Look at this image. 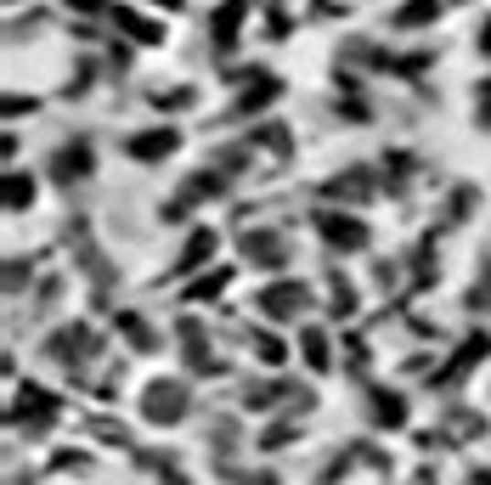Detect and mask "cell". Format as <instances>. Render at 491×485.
<instances>
[{"label": "cell", "instance_id": "cell-17", "mask_svg": "<svg viewBox=\"0 0 491 485\" xmlns=\"http://www.w3.org/2000/svg\"><path fill=\"white\" fill-rule=\"evenodd\" d=\"M164 6H181V0H164Z\"/></svg>", "mask_w": 491, "mask_h": 485}, {"label": "cell", "instance_id": "cell-4", "mask_svg": "<svg viewBox=\"0 0 491 485\" xmlns=\"http://www.w3.org/2000/svg\"><path fill=\"white\" fill-rule=\"evenodd\" d=\"M322 232L334 237V243H345V248H362V243H368V226H362V220H345V215H327Z\"/></svg>", "mask_w": 491, "mask_h": 485}, {"label": "cell", "instance_id": "cell-6", "mask_svg": "<svg viewBox=\"0 0 491 485\" xmlns=\"http://www.w3.org/2000/svg\"><path fill=\"white\" fill-rule=\"evenodd\" d=\"M249 12V0H232V6H220L215 12V46H232V35H238V17Z\"/></svg>", "mask_w": 491, "mask_h": 485}, {"label": "cell", "instance_id": "cell-2", "mask_svg": "<svg viewBox=\"0 0 491 485\" xmlns=\"http://www.w3.org/2000/svg\"><path fill=\"white\" fill-rule=\"evenodd\" d=\"M260 305H266V316H294V311L305 305V288L300 282H277V288L260 294Z\"/></svg>", "mask_w": 491, "mask_h": 485}, {"label": "cell", "instance_id": "cell-15", "mask_svg": "<svg viewBox=\"0 0 491 485\" xmlns=\"http://www.w3.org/2000/svg\"><path fill=\"white\" fill-rule=\"evenodd\" d=\"M480 51H491V28H486V35H480Z\"/></svg>", "mask_w": 491, "mask_h": 485}, {"label": "cell", "instance_id": "cell-16", "mask_svg": "<svg viewBox=\"0 0 491 485\" xmlns=\"http://www.w3.org/2000/svg\"><path fill=\"white\" fill-rule=\"evenodd\" d=\"M480 485H491V474H480Z\"/></svg>", "mask_w": 491, "mask_h": 485}, {"label": "cell", "instance_id": "cell-13", "mask_svg": "<svg viewBox=\"0 0 491 485\" xmlns=\"http://www.w3.org/2000/svg\"><path fill=\"white\" fill-rule=\"evenodd\" d=\"M254 350L266 355V362H283V339H272V333H260V339H254Z\"/></svg>", "mask_w": 491, "mask_h": 485}, {"label": "cell", "instance_id": "cell-11", "mask_svg": "<svg viewBox=\"0 0 491 485\" xmlns=\"http://www.w3.org/2000/svg\"><path fill=\"white\" fill-rule=\"evenodd\" d=\"M373 412L384 417V424H401V417H407V406H401L396 395H379V401H373Z\"/></svg>", "mask_w": 491, "mask_h": 485}, {"label": "cell", "instance_id": "cell-9", "mask_svg": "<svg viewBox=\"0 0 491 485\" xmlns=\"http://www.w3.org/2000/svg\"><path fill=\"white\" fill-rule=\"evenodd\" d=\"M277 90H283L277 79H260V85H254V90L243 96V113H254V108H266V102H272V96H277Z\"/></svg>", "mask_w": 491, "mask_h": 485}, {"label": "cell", "instance_id": "cell-12", "mask_svg": "<svg viewBox=\"0 0 491 485\" xmlns=\"http://www.w3.org/2000/svg\"><path fill=\"white\" fill-rule=\"evenodd\" d=\"M435 12H441V0H412V6H407L396 23H423V17H435Z\"/></svg>", "mask_w": 491, "mask_h": 485}, {"label": "cell", "instance_id": "cell-5", "mask_svg": "<svg viewBox=\"0 0 491 485\" xmlns=\"http://www.w3.org/2000/svg\"><path fill=\"white\" fill-rule=\"evenodd\" d=\"M85 170H91V147H85V142H74V147L57 153V175H62V181H80Z\"/></svg>", "mask_w": 491, "mask_h": 485}, {"label": "cell", "instance_id": "cell-8", "mask_svg": "<svg viewBox=\"0 0 491 485\" xmlns=\"http://www.w3.org/2000/svg\"><path fill=\"white\" fill-rule=\"evenodd\" d=\"M28 198H35V181H28V175H12V181H6V204H12V209H28Z\"/></svg>", "mask_w": 491, "mask_h": 485}, {"label": "cell", "instance_id": "cell-3", "mask_svg": "<svg viewBox=\"0 0 491 485\" xmlns=\"http://www.w3.org/2000/svg\"><path fill=\"white\" fill-rule=\"evenodd\" d=\"M176 131H147V136H130L124 147H130V158H164V153H176Z\"/></svg>", "mask_w": 491, "mask_h": 485}, {"label": "cell", "instance_id": "cell-7", "mask_svg": "<svg viewBox=\"0 0 491 485\" xmlns=\"http://www.w3.org/2000/svg\"><path fill=\"white\" fill-rule=\"evenodd\" d=\"M113 17H119L136 40H164V28H158V23H147V17H136V12H113Z\"/></svg>", "mask_w": 491, "mask_h": 485}, {"label": "cell", "instance_id": "cell-14", "mask_svg": "<svg viewBox=\"0 0 491 485\" xmlns=\"http://www.w3.org/2000/svg\"><path fill=\"white\" fill-rule=\"evenodd\" d=\"M69 6H80V12H96V6H102V0H69Z\"/></svg>", "mask_w": 491, "mask_h": 485}, {"label": "cell", "instance_id": "cell-1", "mask_svg": "<svg viewBox=\"0 0 491 485\" xmlns=\"http://www.w3.org/2000/svg\"><path fill=\"white\" fill-rule=\"evenodd\" d=\"M181 406H187L181 384H153V390H147V417H153V424H176Z\"/></svg>", "mask_w": 491, "mask_h": 485}, {"label": "cell", "instance_id": "cell-10", "mask_svg": "<svg viewBox=\"0 0 491 485\" xmlns=\"http://www.w3.org/2000/svg\"><path fill=\"white\" fill-rule=\"evenodd\" d=\"M305 362H311L316 373H327V339H322V333H305Z\"/></svg>", "mask_w": 491, "mask_h": 485}]
</instances>
